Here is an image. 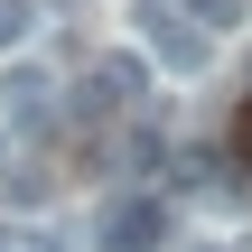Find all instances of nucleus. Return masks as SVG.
<instances>
[{"label": "nucleus", "instance_id": "nucleus-1", "mask_svg": "<svg viewBox=\"0 0 252 252\" xmlns=\"http://www.w3.org/2000/svg\"><path fill=\"white\" fill-rule=\"evenodd\" d=\"M94 234H103V252H159L168 243V206H159L150 187H131V196H112V206L94 215Z\"/></svg>", "mask_w": 252, "mask_h": 252}, {"label": "nucleus", "instance_id": "nucleus-2", "mask_svg": "<svg viewBox=\"0 0 252 252\" xmlns=\"http://www.w3.org/2000/svg\"><path fill=\"white\" fill-rule=\"evenodd\" d=\"M0 112H9V131H47V122H56L47 65H9V75H0Z\"/></svg>", "mask_w": 252, "mask_h": 252}, {"label": "nucleus", "instance_id": "nucleus-3", "mask_svg": "<svg viewBox=\"0 0 252 252\" xmlns=\"http://www.w3.org/2000/svg\"><path fill=\"white\" fill-rule=\"evenodd\" d=\"M234 150H243V159H252V103H243V112H234Z\"/></svg>", "mask_w": 252, "mask_h": 252}]
</instances>
